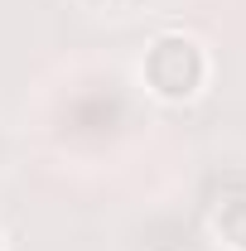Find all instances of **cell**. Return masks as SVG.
I'll return each instance as SVG.
<instances>
[{
	"instance_id": "cell-1",
	"label": "cell",
	"mask_w": 246,
	"mask_h": 251,
	"mask_svg": "<svg viewBox=\"0 0 246 251\" xmlns=\"http://www.w3.org/2000/svg\"><path fill=\"white\" fill-rule=\"evenodd\" d=\"M208 73H213L208 49L188 34H159L140 58V77L159 101H193L208 87Z\"/></svg>"
},
{
	"instance_id": "cell-2",
	"label": "cell",
	"mask_w": 246,
	"mask_h": 251,
	"mask_svg": "<svg viewBox=\"0 0 246 251\" xmlns=\"http://www.w3.org/2000/svg\"><path fill=\"white\" fill-rule=\"evenodd\" d=\"M213 237L227 251H246V198H222L213 208Z\"/></svg>"
},
{
	"instance_id": "cell-3",
	"label": "cell",
	"mask_w": 246,
	"mask_h": 251,
	"mask_svg": "<svg viewBox=\"0 0 246 251\" xmlns=\"http://www.w3.org/2000/svg\"><path fill=\"white\" fill-rule=\"evenodd\" d=\"M0 251H5V237H0Z\"/></svg>"
}]
</instances>
